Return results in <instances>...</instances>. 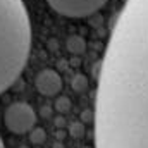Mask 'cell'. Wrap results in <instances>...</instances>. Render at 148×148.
I'll list each match as a JSON object with an SVG mask.
<instances>
[{
  "label": "cell",
  "mask_w": 148,
  "mask_h": 148,
  "mask_svg": "<svg viewBox=\"0 0 148 148\" xmlns=\"http://www.w3.org/2000/svg\"><path fill=\"white\" fill-rule=\"evenodd\" d=\"M36 90L45 97H55L62 88V77L53 69H43L35 79Z\"/></svg>",
  "instance_id": "cell-5"
},
{
  "label": "cell",
  "mask_w": 148,
  "mask_h": 148,
  "mask_svg": "<svg viewBox=\"0 0 148 148\" xmlns=\"http://www.w3.org/2000/svg\"><path fill=\"white\" fill-rule=\"evenodd\" d=\"M95 148H148V0L115 21L95 95Z\"/></svg>",
  "instance_id": "cell-1"
},
{
  "label": "cell",
  "mask_w": 148,
  "mask_h": 148,
  "mask_svg": "<svg viewBox=\"0 0 148 148\" xmlns=\"http://www.w3.org/2000/svg\"><path fill=\"white\" fill-rule=\"evenodd\" d=\"M48 5L60 16L83 19L98 12L107 0H47Z\"/></svg>",
  "instance_id": "cell-4"
},
{
  "label": "cell",
  "mask_w": 148,
  "mask_h": 148,
  "mask_svg": "<svg viewBox=\"0 0 148 148\" xmlns=\"http://www.w3.org/2000/svg\"><path fill=\"white\" fill-rule=\"evenodd\" d=\"M0 148H3V141H2V138H0Z\"/></svg>",
  "instance_id": "cell-8"
},
{
  "label": "cell",
  "mask_w": 148,
  "mask_h": 148,
  "mask_svg": "<svg viewBox=\"0 0 148 148\" xmlns=\"http://www.w3.org/2000/svg\"><path fill=\"white\" fill-rule=\"evenodd\" d=\"M31 50V23L23 0H0V93L21 76Z\"/></svg>",
  "instance_id": "cell-2"
},
{
  "label": "cell",
  "mask_w": 148,
  "mask_h": 148,
  "mask_svg": "<svg viewBox=\"0 0 148 148\" xmlns=\"http://www.w3.org/2000/svg\"><path fill=\"white\" fill-rule=\"evenodd\" d=\"M67 47H69L71 52L77 53V52H83L84 41H83V38H79V36H71L69 40H67Z\"/></svg>",
  "instance_id": "cell-6"
},
{
  "label": "cell",
  "mask_w": 148,
  "mask_h": 148,
  "mask_svg": "<svg viewBox=\"0 0 148 148\" xmlns=\"http://www.w3.org/2000/svg\"><path fill=\"white\" fill-rule=\"evenodd\" d=\"M31 138H33L36 143H40V141L43 140V131H40V129H38V131H35V133L31 134Z\"/></svg>",
  "instance_id": "cell-7"
},
{
  "label": "cell",
  "mask_w": 148,
  "mask_h": 148,
  "mask_svg": "<svg viewBox=\"0 0 148 148\" xmlns=\"http://www.w3.org/2000/svg\"><path fill=\"white\" fill-rule=\"evenodd\" d=\"M122 2H127V0H122Z\"/></svg>",
  "instance_id": "cell-9"
},
{
  "label": "cell",
  "mask_w": 148,
  "mask_h": 148,
  "mask_svg": "<svg viewBox=\"0 0 148 148\" xmlns=\"http://www.w3.org/2000/svg\"><path fill=\"white\" fill-rule=\"evenodd\" d=\"M3 122L10 133L16 134H24L31 129H35L36 124V114L35 110L24 103V102H16L7 107L3 114Z\"/></svg>",
  "instance_id": "cell-3"
}]
</instances>
